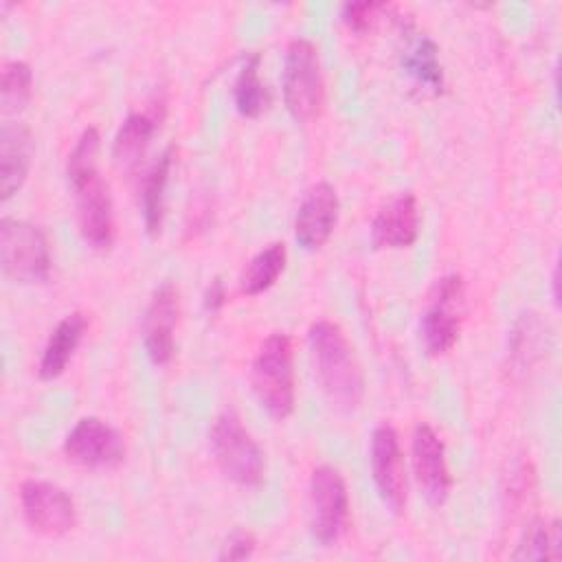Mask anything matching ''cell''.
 <instances>
[{
	"label": "cell",
	"instance_id": "1",
	"mask_svg": "<svg viewBox=\"0 0 562 562\" xmlns=\"http://www.w3.org/2000/svg\"><path fill=\"white\" fill-rule=\"evenodd\" d=\"M99 132L86 127L66 160V180L75 200V217L83 241L97 250H105L114 241V213L108 182L97 167Z\"/></svg>",
	"mask_w": 562,
	"mask_h": 562
},
{
	"label": "cell",
	"instance_id": "2",
	"mask_svg": "<svg viewBox=\"0 0 562 562\" xmlns=\"http://www.w3.org/2000/svg\"><path fill=\"white\" fill-rule=\"evenodd\" d=\"M310 358L321 393L338 413H353L364 397V375L342 327L321 318L307 331Z\"/></svg>",
	"mask_w": 562,
	"mask_h": 562
},
{
	"label": "cell",
	"instance_id": "3",
	"mask_svg": "<svg viewBox=\"0 0 562 562\" xmlns=\"http://www.w3.org/2000/svg\"><path fill=\"white\" fill-rule=\"evenodd\" d=\"M250 386L261 408L274 417L285 419L294 411V364L292 340L283 331H272L259 347L250 367Z\"/></svg>",
	"mask_w": 562,
	"mask_h": 562
},
{
	"label": "cell",
	"instance_id": "4",
	"mask_svg": "<svg viewBox=\"0 0 562 562\" xmlns=\"http://www.w3.org/2000/svg\"><path fill=\"white\" fill-rule=\"evenodd\" d=\"M211 452L222 474L239 487H257L263 481V450L231 408L222 411L211 426Z\"/></svg>",
	"mask_w": 562,
	"mask_h": 562
},
{
	"label": "cell",
	"instance_id": "5",
	"mask_svg": "<svg viewBox=\"0 0 562 562\" xmlns=\"http://www.w3.org/2000/svg\"><path fill=\"white\" fill-rule=\"evenodd\" d=\"M0 263L2 274L22 285L44 283L50 274V248L46 235L31 222L0 220Z\"/></svg>",
	"mask_w": 562,
	"mask_h": 562
},
{
	"label": "cell",
	"instance_id": "6",
	"mask_svg": "<svg viewBox=\"0 0 562 562\" xmlns=\"http://www.w3.org/2000/svg\"><path fill=\"white\" fill-rule=\"evenodd\" d=\"M465 314V283L463 277L452 272L437 279L432 285L426 310L419 321V336L428 356L448 353L461 334Z\"/></svg>",
	"mask_w": 562,
	"mask_h": 562
},
{
	"label": "cell",
	"instance_id": "7",
	"mask_svg": "<svg viewBox=\"0 0 562 562\" xmlns=\"http://www.w3.org/2000/svg\"><path fill=\"white\" fill-rule=\"evenodd\" d=\"M283 101L296 123H307L321 112L323 72L318 50L310 40H292L285 48Z\"/></svg>",
	"mask_w": 562,
	"mask_h": 562
},
{
	"label": "cell",
	"instance_id": "8",
	"mask_svg": "<svg viewBox=\"0 0 562 562\" xmlns=\"http://www.w3.org/2000/svg\"><path fill=\"white\" fill-rule=\"evenodd\" d=\"M349 494L342 474L331 465L314 468L310 476V529L316 542L331 547L345 533Z\"/></svg>",
	"mask_w": 562,
	"mask_h": 562
},
{
	"label": "cell",
	"instance_id": "9",
	"mask_svg": "<svg viewBox=\"0 0 562 562\" xmlns=\"http://www.w3.org/2000/svg\"><path fill=\"white\" fill-rule=\"evenodd\" d=\"M369 465L371 479L382 503L393 512L402 514L408 498V479L404 454L400 448V437L391 424H380L371 432L369 446Z\"/></svg>",
	"mask_w": 562,
	"mask_h": 562
},
{
	"label": "cell",
	"instance_id": "10",
	"mask_svg": "<svg viewBox=\"0 0 562 562\" xmlns=\"http://www.w3.org/2000/svg\"><path fill=\"white\" fill-rule=\"evenodd\" d=\"M20 505L29 527L42 536H64L77 522L72 496L50 481H24L20 485Z\"/></svg>",
	"mask_w": 562,
	"mask_h": 562
},
{
	"label": "cell",
	"instance_id": "11",
	"mask_svg": "<svg viewBox=\"0 0 562 562\" xmlns=\"http://www.w3.org/2000/svg\"><path fill=\"white\" fill-rule=\"evenodd\" d=\"M64 454L90 470H114L125 461L123 435L99 417H81L64 439Z\"/></svg>",
	"mask_w": 562,
	"mask_h": 562
},
{
	"label": "cell",
	"instance_id": "12",
	"mask_svg": "<svg viewBox=\"0 0 562 562\" xmlns=\"http://www.w3.org/2000/svg\"><path fill=\"white\" fill-rule=\"evenodd\" d=\"M411 461H413L415 481H417L424 498L432 507L443 505L450 494L452 479H450V470L446 463L443 441L435 432L432 426H428V424L415 426L413 441H411Z\"/></svg>",
	"mask_w": 562,
	"mask_h": 562
},
{
	"label": "cell",
	"instance_id": "13",
	"mask_svg": "<svg viewBox=\"0 0 562 562\" xmlns=\"http://www.w3.org/2000/svg\"><path fill=\"white\" fill-rule=\"evenodd\" d=\"M338 193L329 182L312 184L294 217V239L303 250H318L331 237L338 222Z\"/></svg>",
	"mask_w": 562,
	"mask_h": 562
},
{
	"label": "cell",
	"instance_id": "14",
	"mask_svg": "<svg viewBox=\"0 0 562 562\" xmlns=\"http://www.w3.org/2000/svg\"><path fill=\"white\" fill-rule=\"evenodd\" d=\"M180 299L178 288L171 281H162L143 316V347L151 364L162 367L173 356V329L178 325Z\"/></svg>",
	"mask_w": 562,
	"mask_h": 562
},
{
	"label": "cell",
	"instance_id": "15",
	"mask_svg": "<svg viewBox=\"0 0 562 562\" xmlns=\"http://www.w3.org/2000/svg\"><path fill=\"white\" fill-rule=\"evenodd\" d=\"M419 233L417 198L411 191H402L391 198L371 222L373 248L400 250L415 244Z\"/></svg>",
	"mask_w": 562,
	"mask_h": 562
},
{
	"label": "cell",
	"instance_id": "16",
	"mask_svg": "<svg viewBox=\"0 0 562 562\" xmlns=\"http://www.w3.org/2000/svg\"><path fill=\"white\" fill-rule=\"evenodd\" d=\"M31 167V130L7 121L0 130V198L7 202L26 180Z\"/></svg>",
	"mask_w": 562,
	"mask_h": 562
},
{
	"label": "cell",
	"instance_id": "17",
	"mask_svg": "<svg viewBox=\"0 0 562 562\" xmlns=\"http://www.w3.org/2000/svg\"><path fill=\"white\" fill-rule=\"evenodd\" d=\"M86 329H88V318L81 312L66 314L55 325V329L50 331V336L42 349V358L37 364V373L42 380H55L66 371Z\"/></svg>",
	"mask_w": 562,
	"mask_h": 562
},
{
	"label": "cell",
	"instance_id": "18",
	"mask_svg": "<svg viewBox=\"0 0 562 562\" xmlns=\"http://www.w3.org/2000/svg\"><path fill=\"white\" fill-rule=\"evenodd\" d=\"M156 132V119L147 112H132L114 134L112 158L123 171H134L145 156L151 136Z\"/></svg>",
	"mask_w": 562,
	"mask_h": 562
},
{
	"label": "cell",
	"instance_id": "19",
	"mask_svg": "<svg viewBox=\"0 0 562 562\" xmlns=\"http://www.w3.org/2000/svg\"><path fill=\"white\" fill-rule=\"evenodd\" d=\"M176 149L169 145L160 158L151 165V169L145 176L143 182V224L149 237H156L162 228V215H165V189L169 182V171L173 165Z\"/></svg>",
	"mask_w": 562,
	"mask_h": 562
},
{
	"label": "cell",
	"instance_id": "20",
	"mask_svg": "<svg viewBox=\"0 0 562 562\" xmlns=\"http://www.w3.org/2000/svg\"><path fill=\"white\" fill-rule=\"evenodd\" d=\"M288 261V252L283 241H272L266 248H261L244 268L239 277V290L246 296H257L266 290H270L277 279L281 277Z\"/></svg>",
	"mask_w": 562,
	"mask_h": 562
},
{
	"label": "cell",
	"instance_id": "21",
	"mask_svg": "<svg viewBox=\"0 0 562 562\" xmlns=\"http://www.w3.org/2000/svg\"><path fill=\"white\" fill-rule=\"evenodd\" d=\"M261 57L252 53L239 68L233 83V101L241 116L259 119L270 108V90L259 77Z\"/></svg>",
	"mask_w": 562,
	"mask_h": 562
},
{
	"label": "cell",
	"instance_id": "22",
	"mask_svg": "<svg viewBox=\"0 0 562 562\" xmlns=\"http://www.w3.org/2000/svg\"><path fill=\"white\" fill-rule=\"evenodd\" d=\"M402 68L419 86H424V88H428L432 92H441L443 90V68H441V61H439V48H437V44L430 37L419 35L404 50Z\"/></svg>",
	"mask_w": 562,
	"mask_h": 562
},
{
	"label": "cell",
	"instance_id": "23",
	"mask_svg": "<svg viewBox=\"0 0 562 562\" xmlns=\"http://www.w3.org/2000/svg\"><path fill=\"white\" fill-rule=\"evenodd\" d=\"M33 94V70L26 61L13 59L7 61L2 68V83H0V103L4 114L22 112Z\"/></svg>",
	"mask_w": 562,
	"mask_h": 562
},
{
	"label": "cell",
	"instance_id": "24",
	"mask_svg": "<svg viewBox=\"0 0 562 562\" xmlns=\"http://www.w3.org/2000/svg\"><path fill=\"white\" fill-rule=\"evenodd\" d=\"M514 560H551L560 558V527L558 522L536 520L522 533L518 549L512 555Z\"/></svg>",
	"mask_w": 562,
	"mask_h": 562
},
{
	"label": "cell",
	"instance_id": "25",
	"mask_svg": "<svg viewBox=\"0 0 562 562\" xmlns=\"http://www.w3.org/2000/svg\"><path fill=\"white\" fill-rule=\"evenodd\" d=\"M380 9L382 4L378 2H347L342 7V22L353 33H367L373 26Z\"/></svg>",
	"mask_w": 562,
	"mask_h": 562
},
{
	"label": "cell",
	"instance_id": "26",
	"mask_svg": "<svg viewBox=\"0 0 562 562\" xmlns=\"http://www.w3.org/2000/svg\"><path fill=\"white\" fill-rule=\"evenodd\" d=\"M255 547H257L255 536L250 531H246V529H237V531H233L228 536V540L222 547L217 560H246V558L252 555Z\"/></svg>",
	"mask_w": 562,
	"mask_h": 562
},
{
	"label": "cell",
	"instance_id": "27",
	"mask_svg": "<svg viewBox=\"0 0 562 562\" xmlns=\"http://www.w3.org/2000/svg\"><path fill=\"white\" fill-rule=\"evenodd\" d=\"M226 288H224V281L220 279V277H215L211 283H209V288H206V292H204V310L209 312V314H215V312H220L224 305H226Z\"/></svg>",
	"mask_w": 562,
	"mask_h": 562
},
{
	"label": "cell",
	"instance_id": "28",
	"mask_svg": "<svg viewBox=\"0 0 562 562\" xmlns=\"http://www.w3.org/2000/svg\"><path fill=\"white\" fill-rule=\"evenodd\" d=\"M558 283H560V274H558V268H553V274H551V285H553V303H555V305L560 303V292H558Z\"/></svg>",
	"mask_w": 562,
	"mask_h": 562
}]
</instances>
